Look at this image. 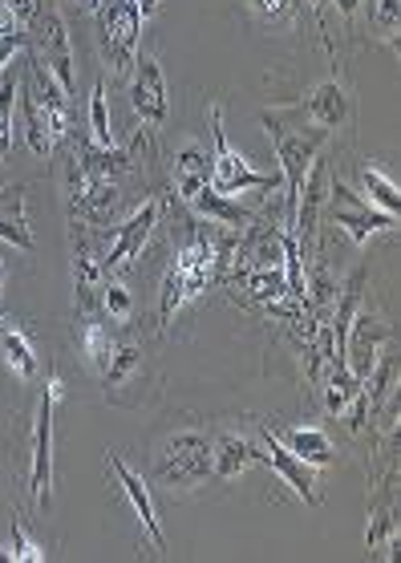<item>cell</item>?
<instances>
[{
	"mask_svg": "<svg viewBox=\"0 0 401 563\" xmlns=\"http://www.w3.org/2000/svg\"><path fill=\"white\" fill-rule=\"evenodd\" d=\"M260 438H264V462L276 474L284 479V486H293L296 495H300V503H308V507H317L321 503V470L308 467V462H300V458L293 455V450H284L280 438H276V429H260Z\"/></svg>",
	"mask_w": 401,
	"mask_h": 563,
	"instance_id": "8fae6325",
	"label": "cell"
},
{
	"mask_svg": "<svg viewBox=\"0 0 401 563\" xmlns=\"http://www.w3.org/2000/svg\"><path fill=\"white\" fill-rule=\"evenodd\" d=\"M329 195H333L329 219H333L336 228L348 235V243H357V248H365V243L374 240L377 231H393V228H398V215L377 211L374 203H365L357 191H348V183L341 175L329 179Z\"/></svg>",
	"mask_w": 401,
	"mask_h": 563,
	"instance_id": "52a82bcc",
	"label": "cell"
},
{
	"mask_svg": "<svg viewBox=\"0 0 401 563\" xmlns=\"http://www.w3.org/2000/svg\"><path fill=\"white\" fill-rule=\"evenodd\" d=\"M130 102H134V114L142 118V126H162L167 114H171V102H167V73H162V61L154 54H138V61H134Z\"/></svg>",
	"mask_w": 401,
	"mask_h": 563,
	"instance_id": "9c48e42d",
	"label": "cell"
},
{
	"mask_svg": "<svg viewBox=\"0 0 401 563\" xmlns=\"http://www.w3.org/2000/svg\"><path fill=\"white\" fill-rule=\"evenodd\" d=\"M293 110L296 114H305L312 126H321V130H341L348 122V97H345V90L336 85V81H321L312 94H305L300 102H293Z\"/></svg>",
	"mask_w": 401,
	"mask_h": 563,
	"instance_id": "5bb4252c",
	"label": "cell"
},
{
	"mask_svg": "<svg viewBox=\"0 0 401 563\" xmlns=\"http://www.w3.org/2000/svg\"><path fill=\"white\" fill-rule=\"evenodd\" d=\"M41 560H45V551L25 536V527L16 519L13 524V563H41Z\"/></svg>",
	"mask_w": 401,
	"mask_h": 563,
	"instance_id": "f546056e",
	"label": "cell"
},
{
	"mask_svg": "<svg viewBox=\"0 0 401 563\" xmlns=\"http://www.w3.org/2000/svg\"><path fill=\"white\" fill-rule=\"evenodd\" d=\"M94 13H98V33H102L106 61L118 73H130L134 61H138V37H142L138 0H102Z\"/></svg>",
	"mask_w": 401,
	"mask_h": 563,
	"instance_id": "8992f818",
	"label": "cell"
},
{
	"mask_svg": "<svg viewBox=\"0 0 401 563\" xmlns=\"http://www.w3.org/2000/svg\"><path fill=\"white\" fill-rule=\"evenodd\" d=\"M252 4L264 16H288V9H293V0H252Z\"/></svg>",
	"mask_w": 401,
	"mask_h": 563,
	"instance_id": "d6a6232c",
	"label": "cell"
},
{
	"mask_svg": "<svg viewBox=\"0 0 401 563\" xmlns=\"http://www.w3.org/2000/svg\"><path fill=\"white\" fill-rule=\"evenodd\" d=\"M25 138H28V147L37 150L41 159H49V154H54L49 114H45V106H41L37 94H33V81H28V73H25Z\"/></svg>",
	"mask_w": 401,
	"mask_h": 563,
	"instance_id": "44dd1931",
	"label": "cell"
},
{
	"mask_svg": "<svg viewBox=\"0 0 401 563\" xmlns=\"http://www.w3.org/2000/svg\"><path fill=\"white\" fill-rule=\"evenodd\" d=\"M260 122H264V130L272 135V147H276V159H280L284 187H288V211H293V199H296V191H300V179H305V171L312 166L317 150L324 147L329 130L312 126V122H305V126H293V122H288V110H264V114H260Z\"/></svg>",
	"mask_w": 401,
	"mask_h": 563,
	"instance_id": "7a4b0ae2",
	"label": "cell"
},
{
	"mask_svg": "<svg viewBox=\"0 0 401 563\" xmlns=\"http://www.w3.org/2000/svg\"><path fill=\"white\" fill-rule=\"evenodd\" d=\"M333 4H336V13L341 16H353L357 9H362V0H333Z\"/></svg>",
	"mask_w": 401,
	"mask_h": 563,
	"instance_id": "836d02e7",
	"label": "cell"
},
{
	"mask_svg": "<svg viewBox=\"0 0 401 563\" xmlns=\"http://www.w3.org/2000/svg\"><path fill=\"white\" fill-rule=\"evenodd\" d=\"M41 49H45V57H37V61L57 78L61 94H66V97L78 94V61H73V41H69L66 16L57 13V9H54V13H45V28H41Z\"/></svg>",
	"mask_w": 401,
	"mask_h": 563,
	"instance_id": "7c38bea8",
	"label": "cell"
},
{
	"mask_svg": "<svg viewBox=\"0 0 401 563\" xmlns=\"http://www.w3.org/2000/svg\"><path fill=\"white\" fill-rule=\"evenodd\" d=\"M106 467H110V474H114V483L122 486L126 503L134 507V515H138L142 531H147V536L154 539V555H167V536H162L159 510H154V498H150L147 479H142V474H138V470L130 467V462H122L118 450H110V455H106Z\"/></svg>",
	"mask_w": 401,
	"mask_h": 563,
	"instance_id": "30bf717a",
	"label": "cell"
},
{
	"mask_svg": "<svg viewBox=\"0 0 401 563\" xmlns=\"http://www.w3.org/2000/svg\"><path fill=\"white\" fill-rule=\"evenodd\" d=\"M0 321H4V300H0Z\"/></svg>",
	"mask_w": 401,
	"mask_h": 563,
	"instance_id": "74e56055",
	"label": "cell"
},
{
	"mask_svg": "<svg viewBox=\"0 0 401 563\" xmlns=\"http://www.w3.org/2000/svg\"><path fill=\"white\" fill-rule=\"evenodd\" d=\"M374 25L386 33L389 41H398L401 28V0H374Z\"/></svg>",
	"mask_w": 401,
	"mask_h": 563,
	"instance_id": "f1b7e54d",
	"label": "cell"
},
{
	"mask_svg": "<svg viewBox=\"0 0 401 563\" xmlns=\"http://www.w3.org/2000/svg\"><path fill=\"white\" fill-rule=\"evenodd\" d=\"M312 9H317V21H321V0H312Z\"/></svg>",
	"mask_w": 401,
	"mask_h": 563,
	"instance_id": "d590c367",
	"label": "cell"
},
{
	"mask_svg": "<svg viewBox=\"0 0 401 563\" xmlns=\"http://www.w3.org/2000/svg\"><path fill=\"white\" fill-rule=\"evenodd\" d=\"M16 90H21V78L16 73H4L0 78V162L13 147V110H16Z\"/></svg>",
	"mask_w": 401,
	"mask_h": 563,
	"instance_id": "d4e9b609",
	"label": "cell"
},
{
	"mask_svg": "<svg viewBox=\"0 0 401 563\" xmlns=\"http://www.w3.org/2000/svg\"><path fill=\"white\" fill-rule=\"evenodd\" d=\"M154 223H159V203L150 199V203H142V207H138V211H134L130 219L118 228V235H114V243H110L106 260H102V268H106V272L130 268L134 260L147 252L150 235H154Z\"/></svg>",
	"mask_w": 401,
	"mask_h": 563,
	"instance_id": "4fadbf2b",
	"label": "cell"
},
{
	"mask_svg": "<svg viewBox=\"0 0 401 563\" xmlns=\"http://www.w3.org/2000/svg\"><path fill=\"white\" fill-rule=\"evenodd\" d=\"M0 9L13 16L16 25H33V16H37V0H0Z\"/></svg>",
	"mask_w": 401,
	"mask_h": 563,
	"instance_id": "4dcf8cb0",
	"label": "cell"
},
{
	"mask_svg": "<svg viewBox=\"0 0 401 563\" xmlns=\"http://www.w3.org/2000/svg\"><path fill=\"white\" fill-rule=\"evenodd\" d=\"M138 365H142V353L134 349V345H118V349H114V357H110V365L102 369V381H106V389H118L122 381H130V377L138 374Z\"/></svg>",
	"mask_w": 401,
	"mask_h": 563,
	"instance_id": "484cf974",
	"label": "cell"
},
{
	"mask_svg": "<svg viewBox=\"0 0 401 563\" xmlns=\"http://www.w3.org/2000/svg\"><path fill=\"white\" fill-rule=\"evenodd\" d=\"M211 479V443L199 429H183L167 438L159 467H154V483L171 486V491H195Z\"/></svg>",
	"mask_w": 401,
	"mask_h": 563,
	"instance_id": "277c9868",
	"label": "cell"
},
{
	"mask_svg": "<svg viewBox=\"0 0 401 563\" xmlns=\"http://www.w3.org/2000/svg\"><path fill=\"white\" fill-rule=\"evenodd\" d=\"M90 135H94V147H114V135H110V102L102 81H94V94H90Z\"/></svg>",
	"mask_w": 401,
	"mask_h": 563,
	"instance_id": "4316f807",
	"label": "cell"
},
{
	"mask_svg": "<svg viewBox=\"0 0 401 563\" xmlns=\"http://www.w3.org/2000/svg\"><path fill=\"white\" fill-rule=\"evenodd\" d=\"M98 4H102V0H90V9H98Z\"/></svg>",
	"mask_w": 401,
	"mask_h": 563,
	"instance_id": "f35d334b",
	"label": "cell"
},
{
	"mask_svg": "<svg viewBox=\"0 0 401 563\" xmlns=\"http://www.w3.org/2000/svg\"><path fill=\"white\" fill-rule=\"evenodd\" d=\"M21 45H25V33H21V28H13V33H4V37H0V73H4V66L21 54Z\"/></svg>",
	"mask_w": 401,
	"mask_h": 563,
	"instance_id": "1f68e13d",
	"label": "cell"
},
{
	"mask_svg": "<svg viewBox=\"0 0 401 563\" xmlns=\"http://www.w3.org/2000/svg\"><path fill=\"white\" fill-rule=\"evenodd\" d=\"M219 276V243L199 228L179 252H174L171 268L162 276V296H159V324H171L174 312L191 305L199 292H207V284Z\"/></svg>",
	"mask_w": 401,
	"mask_h": 563,
	"instance_id": "6da1fadb",
	"label": "cell"
},
{
	"mask_svg": "<svg viewBox=\"0 0 401 563\" xmlns=\"http://www.w3.org/2000/svg\"><path fill=\"white\" fill-rule=\"evenodd\" d=\"M276 438H280L284 450H293L300 462H308V467H317V470L329 467V462L336 458L329 434L317 429V426H288L284 434H276Z\"/></svg>",
	"mask_w": 401,
	"mask_h": 563,
	"instance_id": "2e32d148",
	"label": "cell"
},
{
	"mask_svg": "<svg viewBox=\"0 0 401 563\" xmlns=\"http://www.w3.org/2000/svg\"><path fill=\"white\" fill-rule=\"evenodd\" d=\"M207 183H211V159L191 142V147H183L179 159H174V191H179L183 203H191Z\"/></svg>",
	"mask_w": 401,
	"mask_h": 563,
	"instance_id": "e0dca14e",
	"label": "cell"
},
{
	"mask_svg": "<svg viewBox=\"0 0 401 563\" xmlns=\"http://www.w3.org/2000/svg\"><path fill=\"white\" fill-rule=\"evenodd\" d=\"M207 122H211V142H215V154H211V187L219 191V195H240V191H264V195H267V191L284 187V175H280V171L264 175V171H255L252 162H248L240 154V150L231 147L228 130H224V106H211Z\"/></svg>",
	"mask_w": 401,
	"mask_h": 563,
	"instance_id": "3957f363",
	"label": "cell"
},
{
	"mask_svg": "<svg viewBox=\"0 0 401 563\" xmlns=\"http://www.w3.org/2000/svg\"><path fill=\"white\" fill-rule=\"evenodd\" d=\"M389 341H393V333H389V324L381 321V312L357 309V317H353L348 336H345V369L357 377V381H365L369 369L381 361V353H389Z\"/></svg>",
	"mask_w": 401,
	"mask_h": 563,
	"instance_id": "ba28073f",
	"label": "cell"
},
{
	"mask_svg": "<svg viewBox=\"0 0 401 563\" xmlns=\"http://www.w3.org/2000/svg\"><path fill=\"white\" fill-rule=\"evenodd\" d=\"M255 462H264V450H255L243 434H219L211 443V474L219 479H243Z\"/></svg>",
	"mask_w": 401,
	"mask_h": 563,
	"instance_id": "9a60e30c",
	"label": "cell"
},
{
	"mask_svg": "<svg viewBox=\"0 0 401 563\" xmlns=\"http://www.w3.org/2000/svg\"><path fill=\"white\" fill-rule=\"evenodd\" d=\"M138 13H142V21H147V16H154V13H159V0H138Z\"/></svg>",
	"mask_w": 401,
	"mask_h": 563,
	"instance_id": "e575fe53",
	"label": "cell"
},
{
	"mask_svg": "<svg viewBox=\"0 0 401 563\" xmlns=\"http://www.w3.org/2000/svg\"><path fill=\"white\" fill-rule=\"evenodd\" d=\"M61 398V377H49L41 389L37 417H33V467H28V495L41 510L54 507V410Z\"/></svg>",
	"mask_w": 401,
	"mask_h": 563,
	"instance_id": "5b68a950",
	"label": "cell"
},
{
	"mask_svg": "<svg viewBox=\"0 0 401 563\" xmlns=\"http://www.w3.org/2000/svg\"><path fill=\"white\" fill-rule=\"evenodd\" d=\"M357 179H362L365 203H374L377 211H386V215L401 211V191H398V183H393V179L381 175L377 166H362V171H357Z\"/></svg>",
	"mask_w": 401,
	"mask_h": 563,
	"instance_id": "603a6c76",
	"label": "cell"
},
{
	"mask_svg": "<svg viewBox=\"0 0 401 563\" xmlns=\"http://www.w3.org/2000/svg\"><path fill=\"white\" fill-rule=\"evenodd\" d=\"M25 187L0 191V240H9L13 248H33V231L25 223V203H21Z\"/></svg>",
	"mask_w": 401,
	"mask_h": 563,
	"instance_id": "d6986e66",
	"label": "cell"
},
{
	"mask_svg": "<svg viewBox=\"0 0 401 563\" xmlns=\"http://www.w3.org/2000/svg\"><path fill=\"white\" fill-rule=\"evenodd\" d=\"M362 389V381L348 374L345 365H329V386H324V410L333 417H341V410L348 405V398Z\"/></svg>",
	"mask_w": 401,
	"mask_h": 563,
	"instance_id": "cb8c5ba5",
	"label": "cell"
},
{
	"mask_svg": "<svg viewBox=\"0 0 401 563\" xmlns=\"http://www.w3.org/2000/svg\"><path fill=\"white\" fill-rule=\"evenodd\" d=\"M78 341H81V361H85V369H94V374L102 377V369L110 365V357H114L118 345H114L106 329L94 321V312H90V317H81Z\"/></svg>",
	"mask_w": 401,
	"mask_h": 563,
	"instance_id": "ffe728a7",
	"label": "cell"
},
{
	"mask_svg": "<svg viewBox=\"0 0 401 563\" xmlns=\"http://www.w3.org/2000/svg\"><path fill=\"white\" fill-rule=\"evenodd\" d=\"M191 207H195L203 219H215V223H224V228H243V223H252V211H248V207H240L231 195H219L211 183H207V187L191 199Z\"/></svg>",
	"mask_w": 401,
	"mask_h": 563,
	"instance_id": "ac0fdd59",
	"label": "cell"
},
{
	"mask_svg": "<svg viewBox=\"0 0 401 563\" xmlns=\"http://www.w3.org/2000/svg\"><path fill=\"white\" fill-rule=\"evenodd\" d=\"M0 288H4V260H0Z\"/></svg>",
	"mask_w": 401,
	"mask_h": 563,
	"instance_id": "8d00e7d4",
	"label": "cell"
},
{
	"mask_svg": "<svg viewBox=\"0 0 401 563\" xmlns=\"http://www.w3.org/2000/svg\"><path fill=\"white\" fill-rule=\"evenodd\" d=\"M98 292H102V309H106L110 321H122V324L130 321V317H134V292L126 288V284L106 280Z\"/></svg>",
	"mask_w": 401,
	"mask_h": 563,
	"instance_id": "83f0119b",
	"label": "cell"
},
{
	"mask_svg": "<svg viewBox=\"0 0 401 563\" xmlns=\"http://www.w3.org/2000/svg\"><path fill=\"white\" fill-rule=\"evenodd\" d=\"M0 349H4V361L13 365V374L21 381H33L37 377V349L21 329H0Z\"/></svg>",
	"mask_w": 401,
	"mask_h": 563,
	"instance_id": "7402d4cb",
	"label": "cell"
}]
</instances>
